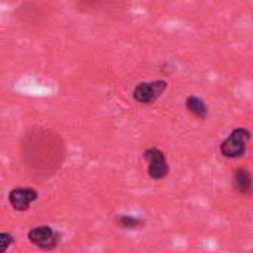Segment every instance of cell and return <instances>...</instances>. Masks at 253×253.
I'll return each mask as SVG.
<instances>
[{"label": "cell", "mask_w": 253, "mask_h": 253, "mask_svg": "<svg viewBox=\"0 0 253 253\" xmlns=\"http://www.w3.org/2000/svg\"><path fill=\"white\" fill-rule=\"evenodd\" d=\"M252 139V133L246 127H236L222 142L219 147L221 154L225 159L234 160L240 159L248 151V144Z\"/></svg>", "instance_id": "6da1fadb"}, {"label": "cell", "mask_w": 253, "mask_h": 253, "mask_svg": "<svg viewBox=\"0 0 253 253\" xmlns=\"http://www.w3.org/2000/svg\"><path fill=\"white\" fill-rule=\"evenodd\" d=\"M142 159L147 162V173L154 181H162L169 175V163L165 151L157 147H150L142 153Z\"/></svg>", "instance_id": "7a4b0ae2"}, {"label": "cell", "mask_w": 253, "mask_h": 253, "mask_svg": "<svg viewBox=\"0 0 253 253\" xmlns=\"http://www.w3.org/2000/svg\"><path fill=\"white\" fill-rule=\"evenodd\" d=\"M166 89H168V82L162 79L153 82H141L135 86L132 92V98L139 104H154Z\"/></svg>", "instance_id": "3957f363"}, {"label": "cell", "mask_w": 253, "mask_h": 253, "mask_svg": "<svg viewBox=\"0 0 253 253\" xmlns=\"http://www.w3.org/2000/svg\"><path fill=\"white\" fill-rule=\"evenodd\" d=\"M28 237V242L39 248L40 251H44V252H50L53 249L58 248L59 245V234L49 225H42V227H36V228H31L27 234Z\"/></svg>", "instance_id": "277c9868"}, {"label": "cell", "mask_w": 253, "mask_h": 253, "mask_svg": "<svg viewBox=\"0 0 253 253\" xmlns=\"http://www.w3.org/2000/svg\"><path fill=\"white\" fill-rule=\"evenodd\" d=\"M39 199V193L33 187H15L9 193V203L16 212H25Z\"/></svg>", "instance_id": "5b68a950"}, {"label": "cell", "mask_w": 253, "mask_h": 253, "mask_svg": "<svg viewBox=\"0 0 253 253\" xmlns=\"http://www.w3.org/2000/svg\"><path fill=\"white\" fill-rule=\"evenodd\" d=\"M233 184L237 193L253 196V175L246 169H237L233 176Z\"/></svg>", "instance_id": "8992f818"}, {"label": "cell", "mask_w": 253, "mask_h": 253, "mask_svg": "<svg viewBox=\"0 0 253 253\" xmlns=\"http://www.w3.org/2000/svg\"><path fill=\"white\" fill-rule=\"evenodd\" d=\"M185 108L190 114H193L194 117L202 119V120H205L209 114V108H208L206 102L197 95H190L185 99Z\"/></svg>", "instance_id": "52a82bcc"}, {"label": "cell", "mask_w": 253, "mask_h": 253, "mask_svg": "<svg viewBox=\"0 0 253 253\" xmlns=\"http://www.w3.org/2000/svg\"><path fill=\"white\" fill-rule=\"evenodd\" d=\"M117 225L123 230H138V228H142L144 227V221L139 219V218H135V216H130V215H120L117 219Z\"/></svg>", "instance_id": "ba28073f"}, {"label": "cell", "mask_w": 253, "mask_h": 253, "mask_svg": "<svg viewBox=\"0 0 253 253\" xmlns=\"http://www.w3.org/2000/svg\"><path fill=\"white\" fill-rule=\"evenodd\" d=\"M13 243V236L9 233H0V253H6L9 246Z\"/></svg>", "instance_id": "9c48e42d"}]
</instances>
